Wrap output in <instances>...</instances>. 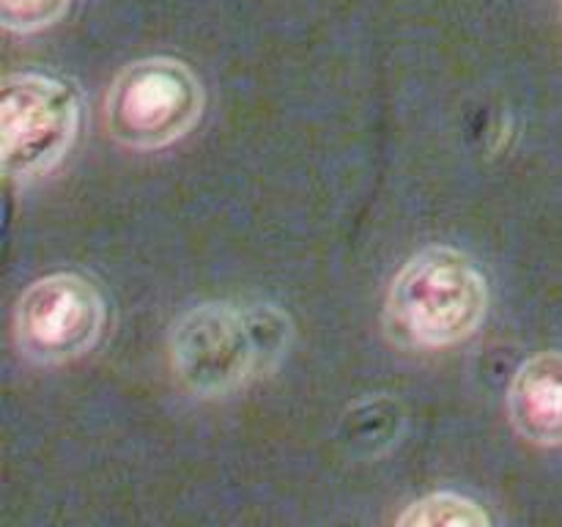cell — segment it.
Instances as JSON below:
<instances>
[{"mask_svg":"<svg viewBox=\"0 0 562 527\" xmlns=\"http://www.w3.org/2000/svg\"><path fill=\"white\" fill-rule=\"evenodd\" d=\"M289 338L291 322L278 307L206 302L170 329V368L190 393L228 395L267 373Z\"/></svg>","mask_w":562,"mask_h":527,"instance_id":"obj_1","label":"cell"},{"mask_svg":"<svg viewBox=\"0 0 562 527\" xmlns=\"http://www.w3.org/2000/svg\"><path fill=\"white\" fill-rule=\"evenodd\" d=\"M488 280L467 253L434 245L412 256L390 283L384 329L406 349H442L477 333Z\"/></svg>","mask_w":562,"mask_h":527,"instance_id":"obj_2","label":"cell"},{"mask_svg":"<svg viewBox=\"0 0 562 527\" xmlns=\"http://www.w3.org/2000/svg\"><path fill=\"white\" fill-rule=\"evenodd\" d=\"M203 86L176 58H143L121 69L104 99V124L124 146L154 152L181 141L201 121Z\"/></svg>","mask_w":562,"mask_h":527,"instance_id":"obj_3","label":"cell"},{"mask_svg":"<svg viewBox=\"0 0 562 527\" xmlns=\"http://www.w3.org/2000/svg\"><path fill=\"white\" fill-rule=\"evenodd\" d=\"M3 173L16 184L47 176L77 137V93L55 77L20 71L3 80Z\"/></svg>","mask_w":562,"mask_h":527,"instance_id":"obj_4","label":"cell"},{"mask_svg":"<svg viewBox=\"0 0 562 527\" xmlns=\"http://www.w3.org/2000/svg\"><path fill=\"white\" fill-rule=\"evenodd\" d=\"M108 322L102 294L77 272H55L27 285L14 305V344L38 366H60L93 349Z\"/></svg>","mask_w":562,"mask_h":527,"instance_id":"obj_5","label":"cell"},{"mask_svg":"<svg viewBox=\"0 0 562 527\" xmlns=\"http://www.w3.org/2000/svg\"><path fill=\"white\" fill-rule=\"evenodd\" d=\"M508 415L532 445H562V351H538L516 371L508 390Z\"/></svg>","mask_w":562,"mask_h":527,"instance_id":"obj_6","label":"cell"},{"mask_svg":"<svg viewBox=\"0 0 562 527\" xmlns=\"http://www.w3.org/2000/svg\"><path fill=\"white\" fill-rule=\"evenodd\" d=\"M398 525L481 527V525H492V519H488V514L475 503V500L461 497V494H453V492H437L417 500V503H412L409 508L398 516Z\"/></svg>","mask_w":562,"mask_h":527,"instance_id":"obj_7","label":"cell"},{"mask_svg":"<svg viewBox=\"0 0 562 527\" xmlns=\"http://www.w3.org/2000/svg\"><path fill=\"white\" fill-rule=\"evenodd\" d=\"M71 0H0V22L11 33L53 27L69 11Z\"/></svg>","mask_w":562,"mask_h":527,"instance_id":"obj_8","label":"cell"}]
</instances>
